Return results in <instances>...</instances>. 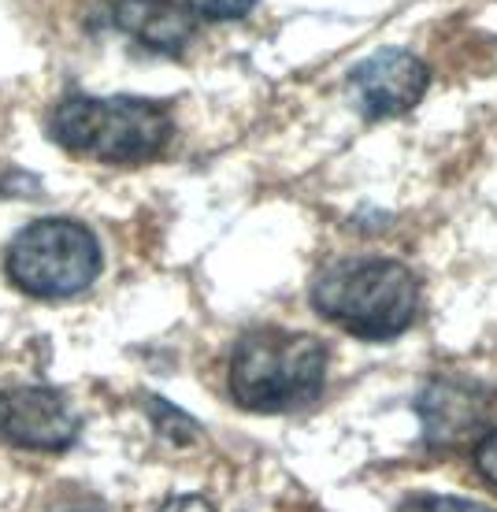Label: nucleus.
<instances>
[{
  "label": "nucleus",
  "instance_id": "nucleus-1",
  "mask_svg": "<svg viewBox=\"0 0 497 512\" xmlns=\"http://www.w3.org/2000/svg\"><path fill=\"white\" fill-rule=\"evenodd\" d=\"M312 308L323 320L338 323L357 338L386 342L408 331L420 312V282L416 275L383 256L334 260L312 279Z\"/></svg>",
  "mask_w": 497,
  "mask_h": 512
},
{
  "label": "nucleus",
  "instance_id": "nucleus-2",
  "mask_svg": "<svg viewBox=\"0 0 497 512\" xmlns=\"http://www.w3.org/2000/svg\"><path fill=\"white\" fill-rule=\"evenodd\" d=\"M327 383V346L316 334L256 327L230 357V394L249 412L308 409Z\"/></svg>",
  "mask_w": 497,
  "mask_h": 512
},
{
  "label": "nucleus",
  "instance_id": "nucleus-3",
  "mask_svg": "<svg viewBox=\"0 0 497 512\" xmlns=\"http://www.w3.org/2000/svg\"><path fill=\"white\" fill-rule=\"evenodd\" d=\"M52 141L71 156L101 164H145L167 149L175 119L145 97H67L49 116Z\"/></svg>",
  "mask_w": 497,
  "mask_h": 512
},
{
  "label": "nucleus",
  "instance_id": "nucleus-4",
  "mask_svg": "<svg viewBox=\"0 0 497 512\" xmlns=\"http://www.w3.org/2000/svg\"><path fill=\"white\" fill-rule=\"evenodd\" d=\"M4 268L23 294L60 301L93 286L101 275V245L75 219H38L12 238Z\"/></svg>",
  "mask_w": 497,
  "mask_h": 512
},
{
  "label": "nucleus",
  "instance_id": "nucleus-5",
  "mask_svg": "<svg viewBox=\"0 0 497 512\" xmlns=\"http://www.w3.org/2000/svg\"><path fill=\"white\" fill-rule=\"evenodd\" d=\"M82 420L71 409L67 394L56 386H12L0 390V438L19 449L38 453H64L75 446Z\"/></svg>",
  "mask_w": 497,
  "mask_h": 512
},
{
  "label": "nucleus",
  "instance_id": "nucleus-6",
  "mask_svg": "<svg viewBox=\"0 0 497 512\" xmlns=\"http://www.w3.org/2000/svg\"><path fill=\"white\" fill-rule=\"evenodd\" d=\"M431 71L405 49H379L349 71V97L364 119H394L423 101Z\"/></svg>",
  "mask_w": 497,
  "mask_h": 512
},
{
  "label": "nucleus",
  "instance_id": "nucleus-7",
  "mask_svg": "<svg viewBox=\"0 0 497 512\" xmlns=\"http://www.w3.org/2000/svg\"><path fill=\"white\" fill-rule=\"evenodd\" d=\"M423 423V438L434 449L475 446L486 435L490 420V394L479 383L464 379H434L416 401Z\"/></svg>",
  "mask_w": 497,
  "mask_h": 512
},
{
  "label": "nucleus",
  "instance_id": "nucleus-8",
  "mask_svg": "<svg viewBox=\"0 0 497 512\" xmlns=\"http://www.w3.org/2000/svg\"><path fill=\"white\" fill-rule=\"evenodd\" d=\"M112 19L127 38L164 56H179L197 30V15L179 0H115Z\"/></svg>",
  "mask_w": 497,
  "mask_h": 512
},
{
  "label": "nucleus",
  "instance_id": "nucleus-9",
  "mask_svg": "<svg viewBox=\"0 0 497 512\" xmlns=\"http://www.w3.org/2000/svg\"><path fill=\"white\" fill-rule=\"evenodd\" d=\"M256 0H186L197 19H208V23H230V19H242V15L253 12Z\"/></svg>",
  "mask_w": 497,
  "mask_h": 512
},
{
  "label": "nucleus",
  "instance_id": "nucleus-10",
  "mask_svg": "<svg viewBox=\"0 0 497 512\" xmlns=\"http://www.w3.org/2000/svg\"><path fill=\"white\" fill-rule=\"evenodd\" d=\"M397 512H494L479 505V501H468V498H446V494H423V498H412L405 501Z\"/></svg>",
  "mask_w": 497,
  "mask_h": 512
},
{
  "label": "nucleus",
  "instance_id": "nucleus-11",
  "mask_svg": "<svg viewBox=\"0 0 497 512\" xmlns=\"http://www.w3.org/2000/svg\"><path fill=\"white\" fill-rule=\"evenodd\" d=\"M475 464L490 487H497V431H486L479 442H475Z\"/></svg>",
  "mask_w": 497,
  "mask_h": 512
},
{
  "label": "nucleus",
  "instance_id": "nucleus-12",
  "mask_svg": "<svg viewBox=\"0 0 497 512\" xmlns=\"http://www.w3.org/2000/svg\"><path fill=\"white\" fill-rule=\"evenodd\" d=\"M156 512H216V505L201 494H175L164 505H156Z\"/></svg>",
  "mask_w": 497,
  "mask_h": 512
}]
</instances>
